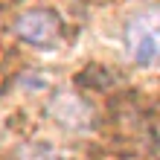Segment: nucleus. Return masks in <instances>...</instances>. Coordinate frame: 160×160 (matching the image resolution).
Wrapping results in <instances>:
<instances>
[{
	"instance_id": "nucleus-1",
	"label": "nucleus",
	"mask_w": 160,
	"mask_h": 160,
	"mask_svg": "<svg viewBox=\"0 0 160 160\" xmlns=\"http://www.w3.org/2000/svg\"><path fill=\"white\" fill-rule=\"evenodd\" d=\"M125 47L137 64H160V6H146L125 23Z\"/></svg>"
},
{
	"instance_id": "nucleus-2",
	"label": "nucleus",
	"mask_w": 160,
	"mask_h": 160,
	"mask_svg": "<svg viewBox=\"0 0 160 160\" xmlns=\"http://www.w3.org/2000/svg\"><path fill=\"white\" fill-rule=\"evenodd\" d=\"M15 35L32 47H55L64 38V21L52 9H32L15 21Z\"/></svg>"
}]
</instances>
